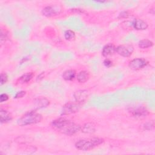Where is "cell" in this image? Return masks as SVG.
<instances>
[{"label":"cell","mask_w":155,"mask_h":155,"mask_svg":"<svg viewBox=\"0 0 155 155\" xmlns=\"http://www.w3.org/2000/svg\"><path fill=\"white\" fill-rule=\"evenodd\" d=\"M153 45V42L148 39H143L139 41V47L141 48H147Z\"/></svg>","instance_id":"obj_18"},{"label":"cell","mask_w":155,"mask_h":155,"mask_svg":"<svg viewBox=\"0 0 155 155\" xmlns=\"http://www.w3.org/2000/svg\"><path fill=\"white\" fill-rule=\"evenodd\" d=\"M8 80V76L5 73H1L0 76V84L2 85L6 83Z\"/></svg>","instance_id":"obj_20"},{"label":"cell","mask_w":155,"mask_h":155,"mask_svg":"<svg viewBox=\"0 0 155 155\" xmlns=\"http://www.w3.org/2000/svg\"><path fill=\"white\" fill-rule=\"evenodd\" d=\"M104 65H105V67H110L111 66V65H112V62H111L110 59H105V61H104Z\"/></svg>","instance_id":"obj_25"},{"label":"cell","mask_w":155,"mask_h":155,"mask_svg":"<svg viewBox=\"0 0 155 155\" xmlns=\"http://www.w3.org/2000/svg\"><path fill=\"white\" fill-rule=\"evenodd\" d=\"M134 48L131 45H121L116 48V51L123 57H129L133 52Z\"/></svg>","instance_id":"obj_6"},{"label":"cell","mask_w":155,"mask_h":155,"mask_svg":"<svg viewBox=\"0 0 155 155\" xmlns=\"http://www.w3.org/2000/svg\"><path fill=\"white\" fill-rule=\"evenodd\" d=\"M76 76V71L73 70H68L65 71L62 74V78L65 81H71Z\"/></svg>","instance_id":"obj_16"},{"label":"cell","mask_w":155,"mask_h":155,"mask_svg":"<svg viewBox=\"0 0 155 155\" xmlns=\"http://www.w3.org/2000/svg\"><path fill=\"white\" fill-rule=\"evenodd\" d=\"M81 130L84 133H93L96 130L95 125L91 122L86 123L84 125V126H82V128H81Z\"/></svg>","instance_id":"obj_14"},{"label":"cell","mask_w":155,"mask_h":155,"mask_svg":"<svg viewBox=\"0 0 155 155\" xmlns=\"http://www.w3.org/2000/svg\"><path fill=\"white\" fill-rule=\"evenodd\" d=\"M148 64V62L142 58H136L131 61L129 63V67L134 70H138L145 66Z\"/></svg>","instance_id":"obj_8"},{"label":"cell","mask_w":155,"mask_h":155,"mask_svg":"<svg viewBox=\"0 0 155 155\" xmlns=\"http://www.w3.org/2000/svg\"><path fill=\"white\" fill-rule=\"evenodd\" d=\"M34 74L32 72L22 74L19 79V81L21 83H26L29 82L33 77Z\"/></svg>","instance_id":"obj_17"},{"label":"cell","mask_w":155,"mask_h":155,"mask_svg":"<svg viewBox=\"0 0 155 155\" xmlns=\"http://www.w3.org/2000/svg\"><path fill=\"white\" fill-rule=\"evenodd\" d=\"M61 8L58 5H48L42 10V14L46 17H51L60 13Z\"/></svg>","instance_id":"obj_5"},{"label":"cell","mask_w":155,"mask_h":155,"mask_svg":"<svg viewBox=\"0 0 155 155\" xmlns=\"http://www.w3.org/2000/svg\"><path fill=\"white\" fill-rule=\"evenodd\" d=\"M34 105L36 108H42L47 107L49 105V101L46 98L41 97L35 100Z\"/></svg>","instance_id":"obj_12"},{"label":"cell","mask_w":155,"mask_h":155,"mask_svg":"<svg viewBox=\"0 0 155 155\" xmlns=\"http://www.w3.org/2000/svg\"><path fill=\"white\" fill-rule=\"evenodd\" d=\"M128 16H129V13H128V12H122L119 14L118 18H126Z\"/></svg>","instance_id":"obj_24"},{"label":"cell","mask_w":155,"mask_h":155,"mask_svg":"<svg viewBox=\"0 0 155 155\" xmlns=\"http://www.w3.org/2000/svg\"><path fill=\"white\" fill-rule=\"evenodd\" d=\"M8 99V96L7 94L3 93V94H1V96H0V101H1V102H5V101H7Z\"/></svg>","instance_id":"obj_22"},{"label":"cell","mask_w":155,"mask_h":155,"mask_svg":"<svg viewBox=\"0 0 155 155\" xmlns=\"http://www.w3.org/2000/svg\"><path fill=\"white\" fill-rule=\"evenodd\" d=\"M42 119V116L41 114L35 111H30L19 118L18 120V124L21 126H25L40 122Z\"/></svg>","instance_id":"obj_3"},{"label":"cell","mask_w":155,"mask_h":155,"mask_svg":"<svg viewBox=\"0 0 155 155\" xmlns=\"http://www.w3.org/2000/svg\"><path fill=\"white\" fill-rule=\"evenodd\" d=\"M133 27L137 30H144L148 28L147 23L142 19H136L133 22Z\"/></svg>","instance_id":"obj_11"},{"label":"cell","mask_w":155,"mask_h":155,"mask_svg":"<svg viewBox=\"0 0 155 155\" xmlns=\"http://www.w3.org/2000/svg\"><path fill=\"white\" fill-rule=\"evenodd\" d=\"M89 93L87 90H78L74 93V97L76 102L79 104L84 102L87 99Z\"/></svg>","instance_id":"obj_9"},{"label":"cell","mask_w":155,"mask_h":155,"mask_svg":"<svg viewBox=\"0 0 155 155\" xmlns=\"http://www.w3.org/2000/svg\"><path fill=\"white\" fill-rule=\"evenodd\" d=\"M103 142V139L99 137H93L91 139L80 140L76 143L75 147L78 150L87 151L94 148Z\"/></svg>","instance_id":"obj_2"},{"label":"cell","mask_w":155,"mask_h":155,"mask_svg":"<svg viewBox=\"0 0 155 155\" xmlns=\"http://www.w3.org/2000/svg\"><path fill=\"white\" fill-rule=\"evenodd\" d=\"M143 127L145 130H148L153 129L154 128V122L153 121V122H150L146 123L144 125Z\"/></svg>","instance_id":"obj_21"},{"label":"cell","mask_w":155,"mask_h":155,"mask_svg":"<svg viewBox=\"0 0 155 155\" xmlns=\"http://www.w3.org/2000/svg\"><path fill=\"white\" fill-rule=\"evenodd\" d=\"M129 111L134 117H138V118L145 117L149 113L147 108L143 106L133 107L129 110Z\"/></svg>","instance_id":"obj_7"},{"label":"cell","mask_w":155,"mask_h":155,"mask_svg":"<svg viewBox=\"0 0 155 155\" xmlns=\"http://www.w3.org/2000/svg\"><path fill=\"white\" fill-rule=\"evenodd\" d=\"M116 51V47L114 45L111 44H108L105 45L102 51V54L104 57H108L109 56H111L114 54V53Z\"/></svg>","instance_id":"obj_10"},{"label":"cell","mask_w":155,"mask_h":155,"mask_svg":"<svg viewBox=\"0 0 155 155\" xmlns=\"http://www.w3.org/2000/svg\"><path fill=\"white\" fill-rule=\"evenodd\" d=\"M25 91H19V92H18L16 94V95H15V98H21V97H24V96L25 94Z\"/></svg>","instance_id":"obj_23"},{"label":"cell","mask_w":155,"mask_h":155,"mask_svg":"<svg viewBox=\"0 0 155 155\" xmlns=\"http://www.w3.org/2000/svg\"><path fill=\"white\" fill-rule=\"evenodd\" d=\"M51 126L56 130L67 135H73L81 130L79 125L64 118H59L53 120Z\"/></svg>","instance_id":"obj_1"},{"label":"cell","mask_w":155,"mask_h":155,"mask_svg":"<svg viewBox=\"0 0 155 155\" xmlns=\"http://www.w3.org/2000/svg\"><path fill=\"white\" fill-rule=\"evenodd\" d=\"M90 78L89 73L87 71H81L77 76V79L80 83H84L88 81Z\"/></svg>","instance_id":"obj_15"},{"label":"cell","mask_w":155,"mask_h":155,"mask_svg":"<svg viewBox=\"0 0 155 155\" xmlns=\"http://www.w3.org/2000/svg\"><path fill=\"white\" fill-rule=\"evenodd\" d=\"M64 37L66 40L71 41L75 38V33L73 31L71 30H68L65 31Z\"/></svg>","instance_id":"obj_19"},{"label":"cell","mask_w":155,"mask_h":155,"mask_svg":"<svg viewBox=\"0 0 155 155\" xmlns=\"http://www.w3.org/2000/svg\"><path fill=\"white\" fill-rule=\"evenodd\" d=\"M0 117L1 123H6L12 119V116L11 114L7 111L2 109H1L0 110Z\"/></svg>","instance_id":"obj_13"},{"label":"cell","mask_w":155,"mask_h":155,"mask_svg":"<svg viewBox=\"0 0 155 155\" xmlns=\"http://www.w3.org/2000/svg\"><path fill=\"white\" fill-rule=\"evenodd\" d=\"M81 104L79 103H73V102H68L64 105L62 107L61 111V114L66 115L70 114L72 113H74L78 111L81 108Z\"/></svg>","instance_id":"obj_4"}]
</instances>
